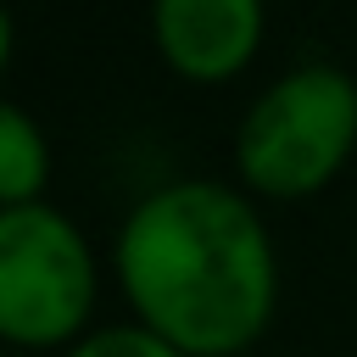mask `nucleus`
Here are the masks:
<instances>
[{
  "label": "nucleus",
  "instance_id": "5",
  "mask_svg": "<svg viewBox=\"0 0 357 357\" xmlns=\"http://www.w3.org/2000/svg\"><path fill=\"white\" fill-rule=\"evenodd\" d=\"M45 134L33 128V117L22 106L0 112V201L6 206H33L45 190Z\"/></svg>",
  "mask_w": 357,
  "mask_h": 357
},
{
  "label": "nucleus",
  "instance_id": "4",
  "mask_svg": "<svg viewBox=\"0 0 357 357\" xmlns=\"http://www.w3.org/2000/svg\"><path fill=\"white\" fill-rule=\"evenodd\" d=\"M156 50L195 84L234 78L262 45V0H156Z\"/></svg>",
  "mask_w": 357,
  "mask_h": 357
},
{
  "label": "nucleus",
  "instance_id": "2",
  "mask_svg": "<svg viewBox=\"0 0 357 357\" xmlns=\"http://www.w3.org/2000/svg\"><path fill=\"white\" fill-rule=\"evenodd\" d=\"M357 145V78L312 61L284 73L240 123L234 162L262 195L296 201L324 190Z\"/></svg>",
  "mask_w": 357,
  "mask_h": 357
},
{
  "label": "nucleus",
  "instance_id": "3",
  "mask_svg": "<svg viewBox=\"0 0 357 357\" xmlns=\"http://www.w3.org/2000/svg\"><path fill=\"white\" fill-rule=\"evenodd\" d=\"M95 307V257L78 223L45 201L0 212V335L61 346Z\"/></svg>",
  "mask_w": 357,
  "mask_h": 357
},
{
  "label": "nucleus",
  "instance_id": "6",
  "mask_svg": "<svg viewBox=\"0 0 357 357\" xmlns=\"http://www.w3.org/2000/svg\"><path fill=\"white\" fill-rule=\"evenodd\" d=\"M67 357H184V351L167 346L162 335H151L145 324H117V329H95Z\"/></svg>",
  "mask_w": 357,
  "mask_h": 357
},
{
  "label": "nucleus",
  "instance_id": "1",
  "mask_svg": "<svg viewBox=\"0 0 357 357\" xmlns=\"http://www.w3.org/2000/svg\"><path fill=\"white\" fill-rule=\"evenodd\" d=\"M112 268L139 324L184 357L245 351L268 329L279 296L262 218L212 178L151 190L123 218Z\"/></svg>",
  "mask_w": 357,
  "mask_h": 357
}]
</instances>
